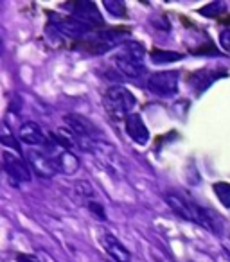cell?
Listing matches in <instances>:
<instances>
[{
    "instance_id": "6da1fadb",
    "label": "cell",
    "mask_w": 230,
    "mask_h": 262,
    "mask_svg": "<svg viewBox=\"0 0 230 262\" xmlns=\"http://www.w3.org/2000/svg\"><path fill=\"white\" fill-rule=\"evenodd\" d=\"M164 201L176 215H180L185 221L196 223L198 226H203L208 232H221V221L218 219V214H214V212L205 207H200L198 203L191 201L189 198L182 196L176 190H168L164 194Z\"/></svg>"
},
{
    "instance_id": "7a4b0ae2",
    "label": "cell",
    "mask_w": 230,
    "mask_h": 262,
    "mask_svg": "<svg viewBox=\"0 0 230 262\" xmlns=\"http://www.w3.org/2000/svg\"><path fill=\"white\" fill-rule=\"evenodd\" d=\"M135 104V95L124 86H110L104 92V108L113 120H126L128 115H132Z\"/></svg>"
},
{
    "instance_id": "3957f363",
    "label": "cell",
    "mask_w": 230,
    "mask_h": 262,
    "mask_svg": "<svg viewBox=\"0 0 230 262\" xmlns=\"http://www.w3.org/2000/svg\"><path fill=\"white\" fill-rule=\"evenodd\" d=\"M63 122L67 124V127L72 131L77 139L87 142L90 147L94 146L95 142H99L102 137V133L97 129V126H95L90 119L79 115V113H67V115L63 117Z\"/></svg>"
},
{
    "instance_id": "277c9868",
    "label": "cell",
    "mask_w": 230,
    "mask_h": 262,
    "mask_svg": "<svg viewBox=\"0 0 230 262\" xmlns=\"http://www.w3.org/2000/svg\"><path fill=\"white\" fill-rule=\"evenodd\" d=\"M2 167H4V172L9 178V182L15 187L31 182V172H33V169L27 165V162L24 160V158H20L18 155L11 153V151H8V149L2 151Z\"/></svg>"
},
{
    "instance_id": "5b68a950",
    "label": "cell",
    "mask_w": 230,
    "mask_h": 262,
    "mask_svg": "<svg viewBox=\"0 0 230 262\" xmlns=\"http://www.w3.org/2000/svg\"><path fill=\"white\" fill-rule=\"evenodd\" d=\"M180 74L178 70H164V72H155L148 77V90L160 97H169L178 92Z\"/></svg>"
},
{
    "instance_id": "8992f818",
    "label": "cell",
    "mask_w": 230,
    "mask_h": 262,
    "mask_svg": "<svg viewBox=\"0 0 230 262\" xmlns=\"http://www.w3.org/2000/svg\"><path fill=\"white\" fill-rule=\"evenodd\" d=\"M26 160L31 165L33 172H36L40 178H52L58 172L54 160L45 147H27Z\"/></svg>"
},
{
    "instance_id": "52a82bcc",
    "label": "cell",
    "mask_w": 230,
    "mask_h": 262,
    "mask_svg": "<svg viewBox=\"0 0 230 262\" xmlns=\"http://www.w3.org/2000/svg\"><path fill=\"white\" fill-rule=\"evenodd\" d=\"M70 9H72V15L70 16H74L77 22L87 26L90 31L97 29V27H102V16L94 2H87V0H83V2H74V4L70 6Z\"/></svg>"
},
{
    "instance_id": "ba28073f",
    "label": "cell",
    "mask_w": 230,
    "mask_h": 262,
    "mask_svg": "<svg viewBox=\"0 0 230 262\" xmlns=\"http://www.w3.org/2000/svg\"><path fill=\"white\" fill-rule=\"evenodd\" d=\"M99 243L104 248V251L113 258L115 262H132V253L130 250L110 232H101L99 233Z\"/></svg>"
},
{
    "instance_id": "9c48e42d",
    "label": "cell",
    "mask_w": 230,
    "mask_h": 262,
    "mask_svg": "<svg viewBox=\"0 0 230 262\" xmlns=\"http://www.w3.org/2000/svg\"><path fill=\"white\" fill-rule=\"evenodd\" d=\"M18 139L24 144H27L29 147H45L49 144L47 135L44 133L40 126L36 122H24L18 129Z\"/></svg>"
},
{
    "instance_id": "30bf717a",
    "label": "cell",
    "mask_w": 230,
    "mask_h": 262,
    "mask_svg": "<svg viewBox=\"0 0 230 262\" xmlns=\"http://www.w3.org/2000/svg\"><path fill=\"white\" fill-rule=\"evenodd\" d=\"M113 61H115V67H117L119 72H121L122 76L130 77V79H139V77L146 72V67H144L142 61H137V59L130 58L128 54H124V52H121V51L115 54Z\"/></svg>"
},
{
    "instance_id": "8fae6325",
    "label": "cell",
    "mask_w": 230,
    "mask_h": 262,
    "mask_svg": "<svg viewBox=\"0 0 230 262\" xmlns=\"http://www.w3.org/2000/svg\"><path fill=\"white\" fill-rule=\"evenodd\" d=\"M124 124H126V133H128L130 139H132L133 142L140 144V146L150 142V129H148V126L144 124L142 117H140L139 113L128 115V119L124 120Z\"/></svg>"
},
{
    "instance_id": "7c38bea8",
    "label": "cell",
    "mask_w": 230,
    "mask_h": 262,
    "mask_svg": "<svg viewBox=\"0 0 230 262\" xmlns=\"http://www.w3.org/2000/svg\"><path fill=\"white\" fill-rule=\"evenodd\" d=\"M121 52H124V54H128L130 58L137 59V61H142L144 63V56H146V51H144V47L139 43V41H124V43L121 45V49H119Z\"/></svg>"
},
{
    "instance_id": "4fadbf2b",
    "label": "cell",
    "mask_w": 230,
    "mask_h": 262,
    "mask_svg": "<svg viewBox=\"0 0 230 262\" xmlns=\"http://www.w3.org/2000/svg\"><path fill=\"white\" fill-rule=\"evenodd\" d=\"M182 58H183V54H180V52L162 51V49H153V51H151V59H153V63H173V61H180Z\"/></svg>"
},
{
    "instance_id": "5bb4252c",
    "label": "cell",
    "mask_w": 230,
    "mask_h": 262,
    "mask_svg": "<svg viewBox=\"0 0 230 262\" xmlns=\"http://www.w3.org/2000/svg\"><path fill=\"white\" fill-rule=\"evenodd\" d=\"M102 6L115 18H126V4L121 2V0H104Z\"/></svg>"
},
{
    "instance_id": "9a60e30c",
    "label": "cell",
    "mask_w": 230,
    "mask_h": 262,
    "mask_svg": "<svg viewBox=\"0 0 230 262\" xmlns=\"http://www.w3.org/2000/svg\"><path fill=\"white\" fill-rule=\"evenodd\" d=\"M212 189H214L216 196L219 198V201H221L223 207L230 208V183H225V182L214 183Z\"/></svg>"
},
{
    "instance_id": "2e32d148",
    "label": "cell",
    "mask_w": 230,
    "mask_h": 262,
    "mask_svg": "<svg viewBox=\"0 0 230 262\" xmlns=\"http://www.w3.org/2000/svg\"><path fill=\"white\" fill-rule=\"evenodd\" d=\"M76 190L81 194V196L85 198L87 201H94L92 198H94V189H92L90 182H87V180H79V182H76Z\"/></svg>"
},
{
    "instance_id": "e0dca14e",
    "label": "cell",
    "mask_w": 230,
    "mask_h": 262,
    "mask_svg": "<svg viewBox=\"0 0 230 262\" xmlns=\"http://www.w3.org/2000/svg\"><path fill=\"white\" fill-rule=\"evenodd\" d=\"M88 210H90L97 219H101V221H104L106 219L104 208H102V205L99 203V201H88Z\"/></svg>"
},
{
    "instance_id": "ac0fdd59",
    "label": "cell",
    "mask_w": 230,
    "mask_h": 262,
    "mask_svg": "<svg viewBox=\"0 0 230 262\" xmlns=\"http://www.w3.org/2000/svg\"><path fill=\"white\" fill-rule=\"evenodd\" d=\"M223 9V4L221 2H212V4H208V6H205L203 9H200V13L201 15H205V16H218V13Z\"/></svg>"
},
{
    "instance_id": "d6986e66",
    "label": "cell",
    "mask_w": 230,
    "mask_h": 262,
    "mask_svg": "<svg viewBox=\"0 0 230 262\" xmlns=\"http://www.w3.org/2000/svg\"><path fill=\"white\" fill-rule=\"evenodd\" d=\"M219 45L223 47V51L230 52V29L221 31V34H219Z\"/></svg>"
},
{
    "instance_id": "ffe728a7",
    "label": "cell",
    "mask_w": 230,
    "mask_h": 262,
    "mask_svg": "<svg viewBox=\"0 0 230 262\" xmlns=\"http://www.w3.org/2000/svg\"><path fill=\"white\" fill-rule=\"evenodd\" d=\"M0 142L4 144V146H11V147H15V151H18L20 149V146L16 144V140L13 139L11 135H8V133H4V135L0 137Z\"/></svg>"
},
{
    "instance_id": "44dd1931",
    "label": "cell",
    "mask_w": 230,
    "mask_h": 262,
    "mask_svg": "<svg viewBox=\"0 0 230 262\" xmlns=\"http://www.w3.org/2000/svg\"><path fill=\"white\" fill-rule=\"evenodd\" d=\"M16 260H18V262H40V258H36L34 255H24V253H20V255H16Z\"/></svg>"
}]
</instances>
